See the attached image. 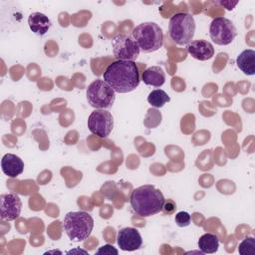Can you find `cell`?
<instances>
[{
	"label": "cell",
	"instance_id": "cell-1",
	"mask_svg": "<svg viewBox=\"0 0 255 255\" xmlns=\"http://www.w3.org/2000/svg\"><path fill=\"white\" fill-rule=\"evenodd\" d=\"M103 80L120 94L129 93L139 85V71L134 61L117 60L110 64L104 74Z\"/></svg>",
	"mask_w": 255,
	"mask_h": 255
},
{
	"label": "cell",
	"instance_id": "cell-2",
	"mask_svg": "<svg viewBox=\"0 0 255 255\" xmlns=\"http://www.w3.org/2000/svg\"><path fill=\"white\" fill-rule=\"evenodd\" d=\"M129 202L135 214L141 217H148L161 211L164 196L153 185L145 184L132 190Z\"/></svg>",
	"mask_w": 255,
	"mask_h": 255
},
{
	"label": "cell",
	"instance_id": "cell-3",
	"mask_svg": "<svg viewBox=\"0 0 255 255\" xmlns=\"http://www.w3.org/2000/svg\"><path fill=\"white\" fill-rule=\"evenodd\" d=\"M63 227L72 241L81 242L90 237L94 228V219L86 211H70L64 217Z\"/></svg>",
	"mask_w": 255,
	"mask_h": 255
},
{
	"label": "cell",
	"instance_id": "cell-4",
	"mask_svg": "<svg viewBox=\"0 0 255 255\" xmlns=\"http://www.w3.org/2000/svg\"><path fill=\"white\" fill-rule=\"evenodd\" d=\"M131 37L143 53H152L163 45L162 29L154 22H143L131 31Z\"/></svg>",
	"mask_w": 255,
	"mask_h": 255
},
{
	"label": "cell",
	"instance_id": "cell-5",
	"mask_svg": "<svg viewBox=\"0 0 255 255\" xmlns=\"http://www.w3.org/2000/svg\"><path fill=\"white\" fill-rule=\"evenodd\" d=\"M195 20L187 12H177L171 16L168 24L170 39L177 45H187L195 33Z\"/></svg>",
	"mask_w": 255,
	"mask_h": 255
},
{
	"label": "cell",
	"instance_id": "cell-6",
	"mask_svg": "<svg viewBox=\"0 0 255 255\" xmlns=\"http://www.w3.org/2000/svg\"><path fill=\"white\" fill-rule=\"evenodd\" d=\"M88 103L95 109L112 108L116 100V92L102 79L93 81L86 91Z\"/></svg>",
	"mask_w": 255,
	"mask_h": 255
},
{
	"label": "cell",
	"instance_id": "cell-7",
	"mask_svg": "<svg viewBox=\"0 0 255 255\" xmlns=\"http://www.w3.org/2000/svg\"><path fill=\"white\" fill-rule=\"evenodd\" d=\"M209 35L215 44L226 46L231 44L237 36V29L231 20L225 17H216L210 23Z\"/></svg>",
	"mask_w": 255,
	"mask_h": 255
},
{
	"label": "cell",
	"instance_id": "cell-8",
	"mask_svg": "<svg viewBox=\"0 0 255 255\" xmlns=\"http://www.w3.org/2000/svg\"><path fill=\"white\" fill-rule=\"evenodd\" d=\"M88 128L95 135L105 138L109 136L113 130L114 118L109 111L96 109L88 118Z\"/></svg>",
	"mask_w": 255,
	"mask_h": 255
},
{
	"label": "cell",
	"instance_id": "cell-9",
	"mask_svg": "<svg viewBox=\"0 0 255 255\" xmlns=\"http://www.w3.org/2000/svg\"><path fill=\"white\" fill-rule=\"evenodd\" d=\"M139 52L137 44L130 36L119 34L113 40V53L117 60L134 61Z\"/></svg>",
	"mask_w": 255,
	"mask_h": 255
},
{
	"label": "cell",
	"instance_id": "cell-10",
	"mask_svg": "<svg viewBox=\"0 0 255 255\" xmlns=\"http://www.w3.org/2000/svg\"><path fill=\"white\" fill-rule=\"evenodd\" d=\"M22 210L20 197L15 193H5L0 196V218L4 221L17 219Z\"/></svg>",
	"mask_w": 255,
	"mask_h": 255
},
{
	"label": "cell",
	"instance_id": "cell-11",
	"mask_svg": "<svg viewBox=\"0 0 255 255\" xmlns=\"http://www.w3.org/2000/svg\"><path fill=\"white\" fill-rule=\"evenodd\" d=\"M117 243L123 251H134L141 247L142 238L136 228L125 227L118 232Z\"/></svg>",
	"mask_w": 255,
	"mask_h": 255
},
{
	"label": "cell",
	"instance_id": "cell-12",
	"mask_svg": "<svg viewBox=\"0 0 255 255\" xmlns=\"http://www.w3.org/2000/svg\"><path fill=\"white\" fill-rule=\"evenodd\" d=\"M186 50L191 57L199 61H207L214 56L213 45L203 39L191 41L186 45Z\"/></svg>",
	"mask_w": 255,
	"mask_h": 255
},
{
	"label": "cell",
	"instance_id": "cell-13",
	"mask_svg": "<svg viewBox=\"0 0 255 255\" xmlns=\"http://www.w3.org/2000/svg\"><path fill=\"white\" fill-rule=\"evenodd\" d=\"M1 167L5 175L11 178H15L23 172L24 162L18 155L13 153H6L1 159Z\"/></svg>",
	"mask_w": 255,
	"mask_h": 255
},
{
	"label": "cell",
	"instance_id": "cell-14",
	"mask_svg": "<svg viewBox=\"0 0 255 255\" xmlns=\"http://www.w3.org/2000/svg\"><path fill=\"white\" fill-rule=\"evenodd\" d=\"M28 25L34 34L43 36L49 31L51 27V21L45 14L40 12H33L28 17Z\"/></svg>",
	"mask_w": 255,
	"mask_h": 255
},
{
	"label": "cell",
	"instance_id": "cell-15",
	"mask_svg": "<svg viewBox=\"0 0 255 255\" xmlns=\"http://www.w3.org/2000/svg\"><path fill=\"white\" fill-rule=\"evenodd\" d=\"M141 80L147 86L160 88L165 83V73L159 66H151L142 72Z\"/></svg>",
	"mask_w": 255,
	"mask_h": 255
},
{
	"label": "cell",
	"instance_id": "cell-16",
	"mask_svg": "<svg viewBox=\"0 0 255 255\" xmlns=\"http://www.w3.org/2000/svg\"><path fill=\"white\" fill-rule=\"evenodd\" d=\"M237 67L247 76H253L255 73V51L246 49L242 51L236 59Z\"/></svg>",
	"mask_w": 255,
	"mask_h": 255
},
{
	"label": "cell",
	"instance_id": "cell-17",
	"mask_svg": "<svg viewBox=\"0 0 255 255\" xmlns=\"http://www.w3.org/2000/svg\"><path fill=\"white\" fill-rule=\"evenodd\" d=\"M197 245L202 253L212 254L219 248V238L214 233H205L199 237Z\"/></svg>",
	"mask_w": 255,
	"mask_h": 255
},
{
	"label": "cell",
	"instance_id": "cell-18",
	"mask_svg": "<svg viewBox=\"0 0 255 255\" xmlns=\"http://www.w3.org/2000/svg\"><path fill=\"white\" fill-rule=\"evenodd\" d=\"M169 101L170 97L161 89H155L151 91L147 97L148 104L154 108H162Z\"/></svg>",
	"mask_w": 255,
	"mask_h": 255
},
{
	"label": "cell",
	"instance_id": "cell-19",
	"mask_svg": "<svg viewBox=\"0 0 255 255\" xmlns=\"http://www.w3.org/2000/svg\"><path fill=\"white\" fill-rule=\"evenodd\" d=\"M238 252L241 255H254L255 254V239L252 236L245 237L238 245Z\"/></svg>",
	"mask_w": 255,
	"mask_h": 255
},
{
	"label": "cell",
	"instance_id": "cell-20",
	"mask_svg": "<svg viewBox=\"0 0 255 255\" xmlns=\"http://www.w3.org/2000/svg\"><path fill=\"white\" fill-rule=\"evenodd\" d=\"M174 221L177 226L179 227H186L190 224L191 222V217L190 214L186 211H179L175 214Z\"/></svg>",
	"mask_w": 255,
	"mask_h": 255
},
{
	"label": "cell",
	"instance_id": "cell-21",
	"mask_svg": "<svg viewBox=\"0 0 255 255\" xmlns=\"http://www.w3.org/2000/svg\"><path fill=\"white\" fill-rule=\"evenodd\" d=\"M175 209H176V204L172 199H164L162 209H161L164 212V214L170 215L175 211Z\"/></svg>",
	"mask_w": 255,
	"mask_h": 255
},
{
	"label": "cell",
	"instance_id": "cell-22",
	"mask_svg": "<svg viewBox=\"0 0 255 255\" xmlns=\"http://www.w3.org/2000/svg\"><path fill=\"white\" fill-rule=\"evenodd\" d=\"M97 254H106V255H112V254H115V255H118L119 254V251L118 249H116L113 245H110V244H106V245H103L102 247H100L97 252Z\"/></svg>",
	"mask_w": 255,
	"mask_h": 255
},
{
	"label": "cell",
	"instance_id": "cell-23",
	"mask_svg": "<svg viewBox=\"0 0 255 255\" xmlns=\"http://www.w3.org/2000/svg\"><path fill=\"white\" fill-rule=\"evenodd\" d=\"M219 4H221L222 6H225L226 7V9H228V10H232L237 4H238V2L237 1H235V2H230V1H221V2H219Z\"/></svg>",
	"mask_w": 255,
	"mask_h": 255
}]
</instances>
